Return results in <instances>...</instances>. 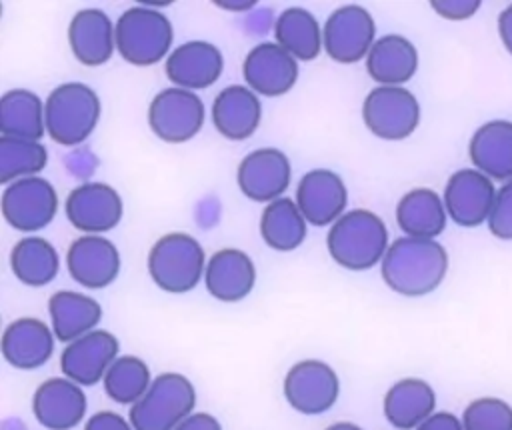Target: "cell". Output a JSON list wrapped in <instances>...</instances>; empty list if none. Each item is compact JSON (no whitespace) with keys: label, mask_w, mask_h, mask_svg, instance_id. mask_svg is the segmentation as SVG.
I'll return each mask as SVG.
<instances>
[{"label":"cell","mask_w":512,"mask_h":430,"mask_svg":"<svg viewBox=\"0 0 512 430\" xmlns=\"http://www.w3.org/2000/svg\"><path fill=\"white\" fill-rule=\"evenodd\" d=\"M48 164V150L38 140L0 136V182L4 186L38 176Z\"/></svg>","instance_id":"cell-35"},{"label":"cell","mask_w":512,"mask_h":430,"mask_svg":"<svg viewBox=\"0 0 512 430\" xmlns=\"http://www.w3.org/2000/svg\"><path fill=\"white\" fill-rule=\"evenodd\" d=\"M68 222L86 234H102L118 226L124 202L116 188L106 182H82L70 190L64 202Z\"/></svg>","instance_id":"cell-12"},{"label":"cell","mask_w":512,"mask_h":430,"mask_svg":"<svg viewBox=\"0 0 512 430\" xmlns=\"http://www.w3.org/2000/svg\"><path fill=\"white\" fill-rule=\"evenodd\" d=\"M446 272V248L440 242L428 238H396L380 262L384 284L392 292L408 298L434 292L442 284Z\"/></svg>","instance_id":"cell-1"},{"label":"cell","mask_w":512,"mask_h":430,"mask_svg":"<svg viewBox=\"0 0 512 430\" xmlns=\"http://www.w3.org/2000/svg\"><path fill=\"white\" fill-rule=\"evenodd\" d=\"M284 398L300 414L316 416L330 410L340 396V380L332 366L308 358L296 362L284 376Z\"/></svg>","instance_id":"cell-11"},{"label":"cell","mask_w":512,"mask_h":430,"mask_svg":"<svg viewBox=\"0 0 512 430\" xmlns=\"http://www.w3.org/2000/svg\"><path fill=\"white\" fill-rule=\"evenodd\" d=\"M362 120L382 140H404L420 124V102L404 86H374L362 102Z\"/></svg>","instance_id":"cell-7"},{"label":"cell","mask_w":512,"mask_h":430,"mask_svg":"<svg viewBox=\"0 0 512 430\" xmlns=\"http://www.w3.org/2000/svg\"><path fill=\"white\" fill-rule=\"evenodd\" d=\"M164 70L174 86L194 92L218 82L224 70V56L212 42L190 40L170 52Z\"/></svg>","instance_id":"cell-20"},{"label":"cell","mask_w":512,"mask_h":430,"mask_svg":"<svg viewBox=\"0 0 512 430\" xmlns=\"http://www.w3.org/2000/svg\"><path fill=\"white\" fill-rule=\"evenodd\" d=\"M48 314L56 340H72L96 330L102 318V306L88 294L58 290L48 298Z\"/></svg>","instance_id":"cell-28"},{"label":"cell","mask_w":512,"mask_h":430,"mask_svg":"<svg viewBox=\"0 0 512 430\" xmlns=\"http://www.w3.org/2000/svg\"><path fill=\"white\" fill-rule=\"evenodd\" d=\"M100 112V98L88 84H58L44 102L46 134L60 146H78L96 130Z\"/></svg>","instance_id":"cell-3"},{"label":"cell","mask_w":512,"mask_h":430,"mask_svg":"<svg viewBox=\"0 0 512 430\" xmlns=\"http://www.w3.org/2000/svg\"><path fill=\"white\" fill-rule=\"evenodd\" d=\"M4 220L20 232L46 228L58 212L56 188L42 176H30L8 184L0 198Z\"/></svg>","instance_id":"cell-9"},{"label":"cell","mask_w":512,"mask_h":430,"mask_svg":"<svg viewBox=\"0 0 512 430\" xmlns=\"http://www.w3.org/2000/svg\"><path fill=\"white\" fill-rule=\"evenodd\" d=\"M216 4L224 10H234V12H242V10H250L256 2L254 0H216Z\"/></svg>","instance_id":"cell-43"},{"label":"cell","mask_w":512,"mask_h":430,"mask_svg":"<svg viewBox=\"0 0 512 430\" xmlns=\"http://www.w3.org/2000/svg\"><path fill=\"white\" fill-rule=\"evenodd\" d=\"M296 204L308 224L332 226L346 212L348 188L334 170L314 168L300 178Z\"/></svg>","instance_id":"cell-17"},{"label":"cell","mask_w":512,"mask_h":430,"mask_svg":"<svg viewBox=\"0 0 512 430\" xmlns=\"http://www.w3.org/2000/svg\"><path fill=\"white\" fill-rule=\"evenodd\" d=\"M416 430H464L462 420L452 412H434Z\"/></svg>","instance_id":"cell-40"},{"label":"cell","mask_w":512,"mask_h":430,"mask_svg":"<svg viewBox=\"0 0 512 430\" xmlns=\"http://www.w3.org/2000/svg\"><path fill=\"white\" fill-rule=\"evenodd\" d=\"M174 430H222V426L212 414L194 412L184 422H180Z\"/></svg>","instance_id":"cell-41"},{"label":"cell","mask_w":512,"mask_h":430,"mask_svg":"<svg viewBox=\"0 0 512 430\" xmlns=\"http://www.w3.org/2000/svg\"><path fill=\"white\" fill-rule=\"evenodd\" d=\"M472 168L502 184L512 180V120L494 118L476 128L468 142Z\"/></svg>","instance_id":"cell-25"},{"label":"cell","mask_w":512,"mask_h":430,"mask_svg":"<svg viewBox=\"0 0 512 430\" xmlns=\"http://www.w3.org/2000/svg\"><path fill=\"white\" fill-rule=\"evenodd\" d=\"M494 198V180L476 168L456 170L448 178L442 194L448 218L462 228H476L488 222Z\"/></svg>","instance_id":"cell-13"},{"label":"cell","mask_w":512,"mask_h":430,"mask_svg":"<svg viewBox=\"0 0 512 430\" xmlns=\"http://www.w3.org/2000/svg\"><path fill=\"white\" fill-rule=\"evenodd\" d=\"M84 430H134V426L118 412L100 410L86 420Z\"/></svg>","instance_id":"cell-39"},{"label":"cell","mask_w":512,"mask_h":430,"mask_svg":"<svg viewBox=\"0 0 512 430\" xmlns=\"http://www.w3.org/2000/svg\"><path fill=\"white\" fill-rule=\"evenodd\" d=\"M212 124L228 140L250 138L262 120V104L254 90L244 84L222 88L212 102Z\"/></svg>","instance_id":"cell-24"},{"label":"cell","mask_w":512,"mask_h":430,"mask_svg":"<svg viewBox=\"0 0 512 430\" xmlns=\"http://www.w3.org/2000/svg\"><path fill=\"white\" fill-rule=\"evenodd\" d=\"M10 268L22 284L38 288L56 278L60 270V256L48 240L40 236H26L14 244L10 252Z\"/></svg>","instance_id":"cell-33"},{"label":"cell","mask_w":512,"mask_h":430,"mask_svg":"<svg viewBox=\"0 0 512 430\" xmlns=\"http://www.w3.org/2000/svg\"><path fill=\"white\" fill-rule=\"evenodd\" d=\"M116 26V52L132 66L148 68L170 56L174 28L166 14L152 6H130Z\"/></svg>","instance_id":"cell-4"},{"label":"cell","mask_w":512,"mask_h":430,"mask_svg":"<svg viewBox=\"0 0 512 430\" xmlns=\"http://www.w3.org/2000/svg\"><path fill=\"white\" fill-rule=\"evenodd\" d=\"M498 36L504 44V48L510 52L512 56V4H508L500 14H498Z\"/></svg>","instance_id":"cell-42"},{"label":"cell","mask_w":512,"mask_h":430,"mask_svg":"<svg viewBox=\"0 0 512 430\" xmlns=\"http://www.w3.org/2000/svg\"><path fill=\"white\" fill-rule=\"evenodd\" d=\"M242 76L246 86L260 96H284L298 80V60L276 42H260L246 54Z\"/></svg>","instance_id":"cell-16"},{"label":"cell","mask_w":512,"mask_h":430,"mask_svg":"<svg viewBox=\"0 0 512 430\" xmlns=\"http://www.w3.org/2000/svg\"><path fill=\"white\" fill-rule=\"evenodd\" d=\"M418 70V50L402 34L380 36L366 56V72L378 86H402Z\"/></svg>","instance_id":"cell-26"},{"label":"cell","mask_w":512,"mask_h":430,"mask_svg":"<svg viewBox=\"0 0 512 430\" xmlns=\"http://www.w3.org/2000/svg\"><path fill=\"white\" fill-rule=\"evenodd\" d=\"M102 384L110 400H114L116 404L134 406L152 384L150 368L138 356H118L108 368Z\"/></svg>","instance_id":"cell-34"},{"label":"cell","mask_w":512,"mask_h":430,"mask_svg":"<svg viewBox=\"0 0 512 430\" xmlns=\"http://www.w3.org/2000/svg\"><path fill=\"white\" fill-rule=\"evenodd\" d=\"M292 180L290 158L278 148H256L246 154L236 170L240 192L254 202H272L284 196Z\"/></svg>","instance_id":"cell-14"},{"label":"cell","mask_w":512,"mask_h":430,"mask_svg":"<svg viewBox=\"0 0 512 430\" xmlns=\"http://www.w3.org/2000/svg\"><path fill=\"white\" fill-rule=\"evenodd\" d=\"M194 384L178 372L156 376L148 392L130 406L128 420L134 430H174L190 414H194Z\"/></svg>","instance_id":"cell-6"},{"label":"cell","mask_w":512,"mask_h":430,"mask_svg":"<svg viewBox=\"0 0 512 430\" xmlns=\"http://www.w3.org/2000/svg\"><path fill=\"white\" fill-rule=\"evenodd\" d=\"M384 220L366 208L344 212L326 234L330 258L346 270H368L382 262L388 250Z\"/></svg>","instance_id":"cell-2"},{"label":"cell","mask_w":512,"mask_h":430,"mask_svg":"<svg viewBox=\"0 0 512 430\" xmlns=\"http://www.w3.org/2000/svg\"><path fill=\"white\" fill-rule=\"evenodd\" d=\"M480 0H432V10L446 20H466L480 8Z\"/></svg>","instance_id":"cell-38"},{"label":"cell","mask_w":512,"mask_h":430,"mask_svg":"<svg viewBox=\"0 0 512 430\" xmlns=\"http://www.w3.org/2000/svg\"><path fill=\"white\" fill-rule=\"evenodd\" d=\"M0 132L10 138L38 140L46 134L44 102L28 88H12L0 98Z\"/></svg>","instance_id":"cell-31"},{"label":"cell","mask_w":512,"mask_h":430,"mask_svg":"<svg viewBox=\"0 0 512 430\" xmlns=\"http://www.w3.org/2000/svg\"><path fill=\"white\" fill-rule=\"evenodd\" d=\"M488 230L500 240H512V180L496 190L494 206L488 216Z\"/></svg>","instance_id":"cell-37"},{"label":"cell","mask_w":512,"mask_h":430,"mask_svg":"<svg viewBox=\"0 0 512 430\" xmlns=\"http://www.w3.org/2000/svg\"><path fill=\"white\" fill-rule=\"evenodd\" d=\"M54 332L38 318H16L2 332V356L18 370L44 366L54 352Z\"/></svg>","instance_id":"cell-23"},{"label":"cell","mask_w":512,"mask_h":430,"mask_svg":"<svg viewBox=\"0 0 512 430\" xmlns=\"http://www.w3.org/2000/svg\"><path fill=\"white\" fill-rule=\"evenodd\" d=\"M206 108L202 98L178 86L160 90L148 106L150 130L164 142L182 144L192 140L204 126Z\"/></svg>","instance_id":"cell-8"},{"label":"cell","mask_w":512,"mask_h":430,"mask_svg":"<svg viewBox=\"0 0 512 430\" xmlns=\"http://www.w3.org/2000/svg\"><path fill=\"white\" fill-rule=\"evenodd\" d=\"M324 52L340 62L354 64L368 56L376 42V24L372 14L358 4H344L330 12L322 26Z\"/></svg>","instance_id":"cell-10"},{"label":"cell","mask_w":512,"mask_h":430,"mask_svg":"<svg viewBox=\"0 0 512 430\" xmlns=\"http://www.w3.org/2000/svg\"><path fill=\"white\" fill-rule=\"evenodd\" d=\"M308 234V222L296 200L282 196L264 206L260 216V236L272 250H296Z\"/></svg>","instance_id":"cell-32"},{"label":"cell","mask_w":512,"mask_h":430,"mask_svg":"<svg viewBox=\"0 0 512 430\" xmlns=\"http://www.w3.org/2000/svg\"><path fill=\"white\" fill-rule=\"evenodd\" d=\"M206 262L204 248L192 234L168 232L148 252V274L160 290L184 294L204 278Z\"/></svg>","instance_id":"cell-5"},{"label":"cell","mask_w":512,"mask_h":430,"mask_svg":"<svg viewBox=\"0 0 512 430\" xmlns=\"http://www.w3.org/2000/svg\"><path fill=\"white\" fill-rule=\"evenodd\" d=\"M68 44L80 64L102 66L116 52V26L104 10L82 8L68 24Z\"/></svg>","instance_id":"cell-21"},{"label":"cell","mask_w":512,"mask_h":430,"mask_svg":"<svg viewBox=\"0 0 512 430\" xmlns=\"http://www.w3.org/2000/svg\"><path fill=\"white\" fill-rule=\"evenodd\" d=\"M118 338L108 330H92L64 346L60 368L66 378L80 386H94L104 380L108 368L118 358Z\"/></svg>","instance_id":"cell-15"},{"label":"cell","mask_w":512,"mask_h":430,"mask_svg":"<svg viewBox=\"0 0 512 430\" xmlns=\"http://www.w3.org/2000/svg\"><path fill=\"white\" fill-rule=\"evenodd\" d=\"M86 394L66 376L44 380L32 396L34 418L48 430H72L84 420Z\"/></svg>","instance_id":"cell-19"},{"label":"cell","mask_w":512,"mask_h":430,"mask_svg":"<svg viewBox=\"0 0 512 430\" xmlns=\"http://www.w3.org/2000/svg\"><path fill=\"white\" fill-rule=\"evenodd\" d=\"M326 430H362V428L352 422H336V424H330Z\"/></svg>","instance_id":"cell-44"},{"label":"cell","mask_w":512,"mask_h":430,"mask_svg":"<svg viewBox=\"0 0 512 430\" xmlns=\"http://www.w3.org/2000/svg\"><path fill=\"white\" fill-rule=\"evenodd\" d=\"M446 206L432 188H412L396 204V222L404 236L436 240L446 228Z\"/></svg>","instance_id":"cell-29"},{"label":"cell","mask_w":512,"mask_h":430,"mask_svg":"<svg viewBox=\"0 0 512 430\" xmlns=\"http://www.w3.org/2000/svg\"><path fill=\"white\" fill-rule=\"evenodd\" d=\"M436 392L422 378H402L384 394V416L398 430H416L434 414Z\"/></svg>","instance_id":"cell-27"},{"label":"cell","mask_w":512,"mask_h":430,"mask_svg":"<svg viewBox=\"0 0 512 430\" xmlns=\"http://www.w3.org/2000/svg\"><path fill=\"white\" fill-rule=\"evenodd\" d=\"M204 284L216 300L240 302L256 284V266L244 250L220 248L206 262Z\"/></svg>","instance_id":"cell-22"},{"label":"cell","mask_w":512,"mask_h":430,"mask_svg":"<svg viewBox=\"0 0 512 430\" xmlns=\"http://www.w3.org/2000/svg\"><path fill=\"white\" fill-rule=\"evenodd\" d=\"M464 430H512V406L496 396L472 400L462 412Z\"/></svg>","instance_id":"cell-36"},{"label":"cell","mask_w":512,"mask_h":430,"mask_svg":"<svg viewBox=\"0 0 512 430\" xmlns=\"http://www.w3.org/2000/svg\"><path fill=\"white\" fill-rule=\"evenodd\" d=\"M66 268L72 280L90 290L110 286L120 272L118 248L100 234H86L66 250Z\"/></svg>","instance_id":"cell-18"},{"label":"cell","mask_w":512,"mask_h":430,"mask_svg":"<svg viewBox=\"0 0 512 430\" xmlns=\"http://www.w3.org/2000/svg\"><path fill=\"white\" fill-rule=\"evenodd\" d=\"M274 38L296 60H314L324 50V36L316 16L302 8L290 6L274 20Z\"/></svg>","instance_id":"cell-30"}]
</instances>
